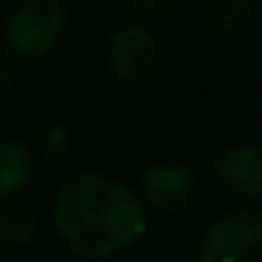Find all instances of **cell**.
<instances>
[{
	"instance_id": "9c48e42d",
	"label": "cell",
	"mask_w": 262,
	"mask_h": 262,
	"mask_svg": "<svg viewBox=\"0 0 262 262\" xmlns=\"http://www.w3.org/2000/svg\"><path fill=\"white\" fill-rule=\"evenodd\" d=\"M256 0H209L206 23L211 31H234L251 20Z\"/></svg>"
},
{
	"instance_id": "277c9868",
	"label": "cell",
	"mask_w": 262,
	"mask_h": 262,
	"mask_svg": "<svg viewBox=\"0 0 262 262\" xmlns=\"http://www.w3.org/2000/svg\"><path fill=\"white\" fill-rule=\"evenodd\" d=\"M262 245V217L256 211H231L206 228L200 262H254Z\"/></svg>"
},
{
	"instance_id": "30bf717a",
	"label": "cell",
	"mask_w": 262,
	"mask_h": 262,
	"mask_svg": "<svg viewBox=\"0 0 262 262\" xmlns=\"http://www.w3.org/2000/svg\"><path fill=\"white\" fill-rule=\"evenodd\" d=\"M186 6V0H133V12L144 20H166Z\"/></svg>"
},
{
	"instance_id": "8fae6325",
	"label": "cell",
	"mask_w": 262,
	"mask_h": 262,
	"mask_svg": "<svg viewBox=\"0 0 262 262\" xmlns=\"http://www.w3.org/2000/svg\"><path fill=\"white\" fill-rule=\"evenodd\" d=\"M42 149H46L48 161H54V164L65 161L71 155V138H68V133H65L62 127H51V130L46 133V138H42Z\"/></svg>"
},
{
	"instance_id": "3957f363",
	"label": "cell",
	"mask_w": 262,
	"mask_h": 262,
	"mask_svg": "<svg viewBox=\"0 0 262 262\" xmlns=\"http://www.w3.org/2000/svg\"><path fill=\"white\" fill-rule=\"evenodd\" d=\"M107 71L121 85H144L161 68V46L149 29L138 23H127L110 34L107 40Z\"/></svg>"
},
{
	"instance_id": "52a82bcc",
	"label": "cell",
	"mask_w": 262,
	"mask_h": 262,
	"mask_svg": "<svg viewBox=\"0 0 262 262\" xmlns=\"http://www.w3.org/2000/svg\"><path fill=\"white\" fill-rule=\"evenodd\" d=\"M34 178V155L20 141H0V198L17 194Z\"/></svg>"
},
{
	"instance_id": "4fadbf2b",
	"label": "cell",
	"mask_w": 262,
	"mask_h": 262,
	"mask_svg": "<svg viewBox=\"0 0 262 262\" xmlns=\"http://www.w3.org/2000/svg\"><path fill=\"white\" fill-rule=\"evenodd\" d=\"M0 262H3V256H0Z\"/></svg>"
},
{
	"instance_id": "5b68a950",
	"label": "cell",
	"mask_w": 262,
	"mask_h": 262,
	"mask_svg": "<svg viewBox=\"0 0 262 262\" xmlns=\"http://www.w3.org/2000/svg\"><path fill=\"white\" fill-rule=\"evenodd\" d=\"M194 186L198 178L186 161L164 158L141 175V200L158 211H178L194 198Z\"/></svg>"
},
{
	"instance_id": "6da1fadb",
	"label": "cell",
	"mask_w": 262,
	"mask_h": 262,
	"mask_svg": "<svg viewBox=\"0 0 262 262\" xmlns=\"http://www.w3.org/2000/svg\"><path fill=\"white\" fill-rule=\"evenodd\" d=\"M59 237L85 259H110L147 231V203L116 178L76 172L65 178L54 203Z\"/></svg>"
},
{
	"instance_id": "7c38bea8",
	"label": "cell",
	"mask_w": 262,
	"mask_h": 262,
	"mask_svg": "<svg viewBox=\"0 0 262 262\" xmlns=\"http://www.w3.org/2000/svg\"><path fill=\"white\" fill-rule=\"evenodd\" d=\"M181 262H200V256H198V251H189L186 256H183Z\"/></svg>"
},
{
	"instance_id": "8992f818",
	"label": "cell",
	"mask_w": 262,
	"mask_h": 262,
	"mask_svg": "<svg viewBox=\"0 0 262 262\" xmlns=\"http://www.w3.org/2000/svg\"><path fill=\"white\" fill-rule=\"evenodd\" d=\"M217 183L237 200H256L262 194V155L256 147L239 144L211 161Z\"/></svg>"
},
{
	"instance_id": "7a4b0ae2",
	"label": "cell",
	"mask_w": 262,
	"mask_h": 262,
	"mask_svg": "<svg viewBox=\"0 0 262 262\" xmlns=\"http://www.w3.org/2000/svg\"><path fill=\"white\" fill-rule=\"evenodd\" d=\"M65 31L62 0H20L3 26V40L17 57L40 59L59 42Z\"/></svg>"
},
{
	"instance_id": "ba28073f",
	"label": "cell",
	"mask_w": 262,
	"mask_h": 262,
	"mask_svg": "<svg viewBox=\"0 0 262 262\" xmlns=\"http://www.w3.org/2000/svg\"><path fill=\"white\" fill-rule=\"evenodd\" d=\"M40 234V217L31 206L23 203H3L0 206V243L9 245H29Z\"/></svg>"
}]
</instances>
